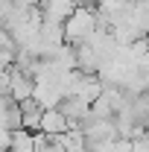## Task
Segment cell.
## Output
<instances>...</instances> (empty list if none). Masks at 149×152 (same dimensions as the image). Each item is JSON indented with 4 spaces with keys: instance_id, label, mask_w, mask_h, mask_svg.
Returning <instances> with one entry per match:
<instances>
[{
    "instance_id": "cell-1",
    "label": "cell",
    "mask_w": 149,
    "mask_h": 152,
    "mask_svg": "<svg viewBox=\"0 0 149 152\" xmlns=\"http://www.w3.org/2000/svg\"><path fill=\"white\" fill-rule=\"evenodd\" d=\"M38 129H41V134H64L70 129V123H67V117L53 105V108H44V111H41Z\"/></svg>"
}]
</instances>
